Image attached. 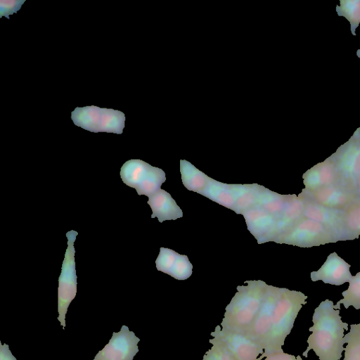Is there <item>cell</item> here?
I'll list each match as a JSON object with an SVG mask.
<instances>
[{
	"label": "cell",
	"mask_w": 360,
	"mask_h": 360,
	"mask_svg": "<svg viewBox=\"0 0 360 360\" xmlns=\"http://www.w3.org/2000/svg\"><path fill=\"white\" fill-rule=\"evenodd\" d=\"M139 341L134 333L123 325L119 332L112 333L109 342L98 352L94 360H133L139 352Z\"/></svg>",
	"instance_id": "11"
},
{
	"label": "cell",
	"mask_w": 360,
	"mask_h": 360,
	"mask_svg": "<svg viewBox=\"0 0 360 360\" xmlns=\"http://www.w3.org/2000/svg\"><path fill=\"white\" fill-rule=\"evenodd\" d=\"M155 264L158 271L177 280H186L192 274L193 265L188 257L169 248H160Z\"/></svg>",
	"instance_id": "15"
},
{
	"label": "cell",
	"mask_w": 360,
	"mask_h": 360,
	"mask_svg": "<svg viewBox=\"0 0 360 360\" xmlns=\"http://www.w3.org/2000/svg\"><path fill=\"white\" fill-rule=\"evenodd\" d=\"M243 215L248 229L259 244L269 241L278 243L281 237L279 218L257 206L250 208Z\"/></svg>",
	"instance_id": "10"
},
{
	"label": "cell",
	"mask_w": 360,
	"mask_h": 360,
	"mask_svg": "<svg viewBox=\"0 0 360 360\" xmlns=\"http://www.w3.org/2000/svg\"><path fill=\"white\" fill-rule=\"evenodd\" d=\"M304 188L312 192L340 181L336 167L330 157L308 169L302 175Z\"/></svg>",
	"instance_id": "16"
},
{
	"label": "cell",
	"mask_w": 360,
	"mask_h": 360,
	"mask_svg": "<svg viewBox=\"0 0 360 360\" xmlns=\"http://www.w3.org/2000/svg\"><path fill=\"white\" fill-rule=\"evenodd\" d=\"M226 307L221 328L246 334L262 304L268 285L260 280L247 281Z\"/></svg>",
	"instance_id": "3"
},
{
	"label": "cell",
	"mask_w": 360,
	"mask_h": 360,
	"mask_svg": "<svg viewBox=\"0 0 360 360\" xmlns=\"http://www.w3.org/2000/svg\"><path fill=\"white\" fill-rule=\"evenodd\" d=\"M333 302L326 300L314 309L312 317V332L307 340L308 347L303 352L307 357L313 349L320 360H340L345 350L344 332L348 330V323H344L340 316V309L333 308Z\"/></svg>",
	"instance_id": "2"
},
{
	"label": "cell",
	"mask_w": 360,
	"mask_h": 360,
	"mask_svg": "<svg viewBox=\"0 0 360 360\" xmlns=\"http://www.w3.org/2000/svg\"><path fill=\"white\" fill-rule=\"evenodd\" d=\"M77 234L78 233L73 230L66 233L68 247L58 278V311L59 315L58 320L63 329L65 327V315L68 308L77 293L74 243Z\"/></svg>",
	"instance_id": "6"
},
{
	"label": "cell",
	"mask_w": 360,
	"mask_h": 360,
	"mask_svg": "<svg viewBox=\"0 0 360 360\" xmlns=\"http://www.w3.org/2000/svg\"><path fill=\"white\" fill-rule=\"evenodd\" d=\"M210 335L237 360H257L264 353V349L245 334L222 329L220 325Z\"/></svg>",
	"instance_id": "9"
},
{
	"label": "cell",
	"mask_w": 360,
	"mask_h": 360,
	"mask_svg": "<svg viewBox=\"0 0 360 360\" xmlns=\"http://www.w3.org/2000/svg\"><path fill=\"white\" fill-rule=\"evenodd\" d=\"M347 343L343 360H360V323L352 324L350 330L344 336Z\"/></svg>",
	"instance_id": "24"
},
{
	"label": "cell",
	"mask_w": 360,
	"mask_h": 360,
	"mask_svg": "<svg viewBox=\"0 0 360 360\" xmlns=\"http://www.w3.org/2000/svg\"><path fill=\"white\" fill-rule=\"evenodd\" d=\"M340 4L336 6L337 13L349 22L352 34L355 36L360 23V0H340Z\"/></svg>",
	"instance_id": "22"
},
{
	"label": "cell",
	"mask_w": 360,
	"mask_h": 360,
	"mask_svg": "<svg viewBox=\"0 0 360 360\" xmlns=\"http://www.w3.org/2000/svg\"><path fill=\"white\" fill-rule=\"evenodd\" d=\"M307 296L300 291L268 285L261 308L245 334L264 349L257 360L282 351L286 337Z\"/></svg>",
	"instance_id": "1"
},
{
	"label": "cell",
	"mask_w": 360,
	"mask_h": 360,
	"mask_svg": "<svg viewBox=\"0 0 360 360\" xmlns=\"http://www.w3.org/2000/svg\"><path fill=\"white\" fill-rule=\"evenodd\" d=\"M337 241L339 240L336 236L323 224L302 217L281 238L279 243L311 248Z\"/></svg>",
	"instance_id": "8"
},
{
	"label": "cell",
	"mask_w": 360,
	"mask_h": 360,
	"mask_svg": "<svg viewBox=\"0 0 360 360\" xmlns=\"http://www.w3.org/2000/svg\"><path fill=\"white\" fill-rule=\"evenodd\" d=\"M349 283L348 289L342 292L343 298L333 306L335 309H340L341 304L346 309L349 306H353L356 309H360V272L353 276Z\"/></svg>",
	"instance_id": "23"
},
{
	"label": "cell",
	"mask_w": 360,
	"mask_h": 360,
	"mask_svg": "<svg viewBox=\"0 0 360 360\" xmlns=\"http://www.w3.org/2000/svg\"><path fill=\"white\" fill-rule=\"evenodd\" d=\"M76 126L91 132H108L122 134L125 115L122 111L95 105L77 107L71 112Z\"/></svg>",
	"instance_id": "4"
},
{
	"label": "cell",
	"mask_w": 360,
	"mask_h": 360,
	"mask_svg": "<svg viewBox=\"0 0 360 360\" xmlns=\"http://www.w3.org/2000/svg\"><path fill=\"white\" fill-rule=\"evenodd\" d=\"M200 194L234 211L237 200L236 184H227L208 176L207 184Z\"/></svg>",
	"instance_id": "18"
},
{
	"label": "cell",
	"mask_w": 360,
	"mask_h": 360,
	"mask_svg": "<svg viewBox=\"0 0 360 360\" xmlns=\"http://www.w3.org/2000/svg\"><path fill=\"white\" fill-rule=\"evenodd\" d=\"M25 1V0H1L0 18L5 16L9 19V15L17 13Z\"/></svg>",
	"instance_id": "26"
},
{
	"label": "cell",
	"mask_w": 360,
	"mask_h": 360,
	"mask_svg": "<svg viewBox=\"0 0 360 360\" xmlns=\"http://www.w3.org/2000/svg\"><path fill=\"white\" fill-rule=\"evenodd\" d=\"M330 158L336 167L340 181L356 193V182L360 176V127Z\"/></svg>",
	"instance_id": "7"
},
{
	"label": "cell",
	"mask_w": 360,
	"mask_h": 360,
	"mask_svg": "<svg viewBox=\"0 0 360 360\" xmlns=\"http://www.w3.org/2000/svg\"><path fill=\"white\" fill-rule=\"evenodd\" d=\"M180 172L182 183L188 190L198 193L203 190L208 176L185 160L180 161Z\"/></svg>",
	"instance_id": "20"
},
{
	"label": "cell",
	"mask_w": 360,
	"mask_h": 360,
	"mask_svg": "<svg viewBox=\"0 0 360 360\" xmlns=\"http://www.w3.org/2000/svg\"><path fill=\"white\" fill-rule=\"evenodd\" d=\"M264 360H302L301 356L285 353L283 350L280 352H274L269 354L264 357Z\"/></svg>",
	"instance_id": "27"
},
{
	"label": "cell",
	"mask_w": 360,
	"mask_h": 360,
	"mask_svg": "<svg viewBox=\"0 0 360 360\" xmlns=\"http://www.w3.org/2000/svg\"><path fill=\"white\" fill-rule=\"evenodd\" d=\"M120 177L124 184L135 188L138 195L148 197L160 190L166 180L162 169L139 159L125 162L120 169Z\"/></svg>",
	"instance_id": "5"
},
{
	"label": "cell",
	"mask_w": 360,
	"mask_h": 360,
	"mask_svg": "<svg viewBox=\"0 0 360 360\" xmlns=\"http://www.w3.org/2000/svg\"><path fill=\"white\" fill-rule=\"evenodd\" d=\"M290 197L291 195H281L261 186L255 206L281 218Z\"/></svg>",
	"instance_id": "19"
},
{
	"label": "cell",
	"mask_w": 360,
	"mask_h": 360,
	"mask_svg": "<svg viewBox=\"0 0 360 360\" xmlns=\"http://www.w3.org/2000/svg\"><path fill=\"white\" fill-rule=\"evenodd\" d=\"M212 347L204 354L202 360H237L214 338L209 340Z\"/></svg>",
	"instance_id": "25"
},
{
	"label": "cell",
	"mask_w": 360,
	"mask_h": 360,
	"mask_svg": "<svg viewBox=\"0 0 360 360\" xmlns=\"http://www.w3.org/2000/svg\"><path fill=\"white\" fill-rule=\"evenodd\" d=\"M350 267V264L334 252L328 256L318 271L311 273L310 277L312 281H322L325 283L340 285L352 278Z\"/></svg>",
	"instance_id": "14"
},
{
	"label": "cell",
	"mask_w": 360,
	"mask_h": 360,
	"mask_svg": "<svg viewBox=\"0 0 360 360\" xmlns=\"http://www.w3.org/2000/svg\"><path fill=\"white\" fill-rule=\"evenodd\" d=\"M304 202V217L320 222L330 230L338 240H347L343 226L342 212L324 207L300 193Z\"/></svg>",
	"instance_id": "13"
},
{
	"label": "cell",
	"mask_w": 360,
	"mask_h": 360,
	"mask_svg": "<svg viewBox=\"0 0 360 360\" xmlns=\"http://www.w3.org/2000/svg\"><path fill=\"white\" fill-rule=\"evenodd\" d=\"M343 226L347 240H354L360 235V198L342 212Z\"/></svg>",
	"instance_id": "21"
},
{
	"label": "cell",
	"mask_w": 360,
	"mask_h": 360,
	"mask_svg": "<svg viewBox=\"0 0 360 360\" xmlns=\"http://www.w3.org/2000/svg\"><path fill=\"white\" fill-rule=\"evenodd\" d=\"M0 360H17L9 349L8 345L0 342Z\"/></svg>",
	"instance_id": "28"
},
{
	"label": "cell",
	"mask_w": 360,
	"mask_h": 360,
	"mask_svg": "<svg viewBox=\"0 0 360 360\" xmlns=\"http://www.w3.org/2000/svg\"><path fill=\"white\" fill-rule=\"evenodd\" d=\"M147 203L152 210L151 218L157 217L159 222L175 220L183 217V212L171 195L163 189L148 197Z\"/></svg>",
	"instance_id": "17"
},
{
	"label": "cell",
	"mask_w": 360,
	"mask_h": 360,
	"mask_svg": "<svg viewBox=\"0 0 360 360\" xmlns=\"http://www.w3.org/2000/svg\"><path fill=\"white\" fill-rule=\"evenodd\" d=\"M356 55L359 58H360V49L357 50Z\"/></svg>",
	"instance_id": "30"
},
{
	"label": "cell",
	"mask_w": 360,
	"mask_h": 360,
	"mask_svg": "<svg viewBox=\"0 0 360 360\" xmlns=\"http://www.w3.org/2000/svg\"><path fill=\"white\" fill-rule=\"evenodd\" d=\"M300 193L324 207L339 211H344L359 198L340 181L312 192L302 189Z\"/></svg>",
	"instance_id": "12"
},
{
	"label": "cell",
	"mask_w": 360,
	"mask_h": 360,
	"mask_svg": "<svg viewBox=\"0 0 360 360\" xmlns=\"http://www.w3.org/2000/svg\"><path fill=\"white\" fill-rule=\"evenodd\" d=\"M356 193L358 195L359 198H360V176L359 177L357 182H356Z\"/></svg>",
	"instance_id": "29"
}]
</instances>
